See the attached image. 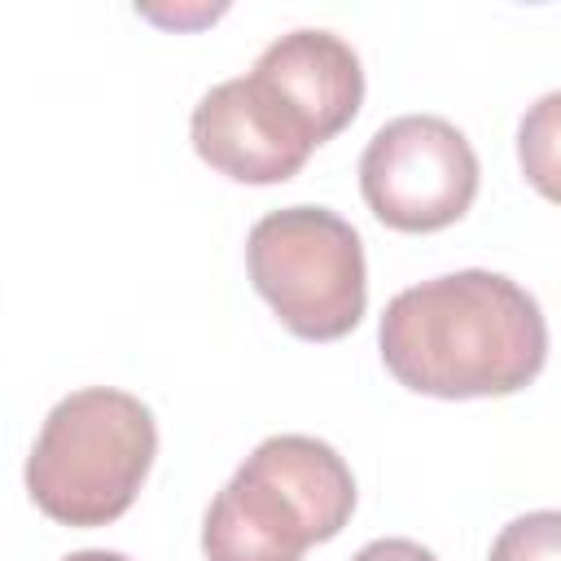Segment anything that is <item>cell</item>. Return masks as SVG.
Here are the masks:
<instances>
[{"mask_svg":"<svg viewBox=\"0 0 561 561\" xmlns=\"http://www.w3.org/2000/svg\"><path fill=\"white\" fill-rule=\"evenodd\" d=\"M381 364L416 394L491 399L526 390L548 359V320L504 272H447L399 289L377 329Z\"/></svg>","mask_w":561,"mask_h":561,"instance_id":"1","label":"cell"},{"mask_svg":"<svg viewBox=\"0 0 561 561\" xmlns=\"http://www.w3.org/2000/svg\"><path fill=\"white\" fill-rule=\"evenodd\" d=\"M517 162L535 193L561 206V92H543L517 123Z\"/></svg>","mask_w":561,"mask_h":561,"instance_id":"8","label":"cell"},{"mask_svg":"<svg viewBox=\"0 0 561 561\" xmlns=\"http://www.w3.org/2000/svg\"><path fill=\"white\" fill-rule=\"evenodd\" d=\"M351 561H438V557L416 539H373Z\"/></svg>","mask_w":561,"mask_h":561,"instance_id":"10","label":"cell"},{"mask_svg":"<svg viewBox=\"0 0 561 561\" xmlns=\"http://www.w3.org/2000/svg\"><path fill=\"white\" fill-rule=\"evenodd\" d=\"M486 561H561V508H535L513 517Z\"/></svg>","mask_w":561,"mask_h":561,"instance_id":"9","label":"cell"},{"mask_svg":"<svg viewBox=\"0 0 561 561\" xmlns=\"http://www.w3.org/2000/svg\"><path fill=\"white\" fill-rule=\"evenodd\" d=\"M153 456V412L127 390L88 386L44 416L26 456V491L61 526H110L136 504Z\"/></svg>","mask_w":561,"mask_h":561,"instance_id":"2","label":"cell"},{"mask_svg":"<svg viewBox=\"0 0 561 561\" xmlns=\"http://www.w3.org/2000/svg\"><path fill=\"white\" fill-rule=\"evenodd\" d=\"M359 193L394 232H438L478 197V153L438 114H403L373 131L359 158Z\"/></svg>","mask_w":561,"mask_h":561,"instance_id":"4","label":"cell"},{"mask_svg":"<svg viewBox=\"0 0 561 561\" xmlns=\"http://www.w3.org/2000/svg\"><path fill=\"white\" fill-rule=\"evenodd\" d=\"M61 561H131V557L110 552V548H83V552H70V557H61Z\"/></svg>","mask_w":561,"mask_h":561,"instance_id":"11","label":"cell"},{"mask_svg":"<svg viewBox=\"0 0 561 561\" xmlns=\"http://www.w3.org/2000/svg\"><path fill=\"white\" fill-rule=\"evenodd\" d=\"M245 272L294 337L337 342L368 307L359 232L329 206H285L245 237Z\"/></svg>","mask_w":561,"mask_h":561,"instance_id":"3","label":"cell"},{"mask_svg":"<svg viewBox=\"0 0 561 561\" xmlns=\"http://www.w3.org/2000/svg\"><path fill=\"white\" fill-rule=\"evenodd\" d=\"M316 140H333L364 105V66L359 53L320 26L289 31L272 39L250 70Z\"/></svg>","mask_w":561,"mask_h":561,"instance_id":"6","label":"cell"},{"mask_svg":"<svg viewBox=\"0 0 561 561\" xmlns=\"http://www.w3.org/2000/svg\"><path fill=\"white\" fill-rule=\"evenodd\" d=\"M311 543H324V530L254 456H245L202 522L206 561H302Z\"/></svg>","mask_w":561,"mask_h":561,"instance_id":"7","label":"cell"},{"mask_svg":"<svg viewBox=\"0 0 561 561\" xmlns=\"http://www.w3.org/2000/svg\"><path fill=\"white\" fill-rule=\"evenodd\" d=\"M188 131L197 158L237 184H285L316 149V140L254 75L215 83L193 105Z\"/></svg>","mask_w":561,"mask_h":561,"instance_id":"5","label":"cell"}]
</instances>
